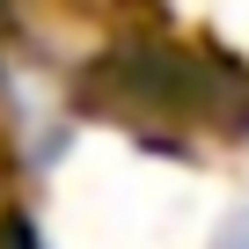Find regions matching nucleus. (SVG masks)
<instances>
[{"mask_svg":"<svg viewBox=\"0 0 249 249\" xmlns=\"http://www.w3.org/2000/svg\"><path fill=\"white\" fill-rule=\"evenodd\" d=\"M0 249H52V242L37 234V220H30V213H8V227H0Z\"/></svg>","mask_w":249,"mask_h":249,"instance_id":"nucleus-1","label":"nucleus"},{"mask_svg":"<svg viewBox=\"0 0 249 249\" xmlns=\"http://www.w3.org/2000/svg\"><path fill=\"white\" fill-rule=\"evenodd\" d=\"M213 249H249V205H234V213H227V227L213 234Z\"/></svg>","mask_w":249,"mask_h":249,"instance_id":"nucleus-2","label":"nucleus"},{"mask_svg":"<svg viewBox=\"0 0 249 249\" xmlns=\"http://www.w3.org/2000/svg\"><path fill=\"white\" fill-rule=\"evenodd\" d=\"M8 15H15V0H0V30H8Z\"/></svg>","mask_w":249,"mask_h":249,"instance_id":"nucleus-3","label":"nucleus"}]
</instances>
